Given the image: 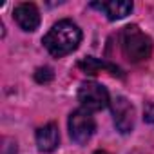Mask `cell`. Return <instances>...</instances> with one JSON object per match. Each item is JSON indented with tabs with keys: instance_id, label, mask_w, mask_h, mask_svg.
<instances>
[{
	"instance_id": "cell-1",
	"label": "cell",
	"mask_w": 154,
	"mask_h": 154,
	"mask_svg": "<svg viewBox=\"0 0 154 154\" xmlns=\"http://www.w3.org/2000/svg\"><path fill=\"white\" fill-rule=\"evenodd\" d=\"M80 42H82V31L72 20L56 22L42 40L45 49L56 58H62V56L72 53L80 45Z\"/></svg>"
},
{
	"instance_id": "cell-2",
	"label": "cell",
	"mask_w": 154,
	"mask_h": 154,
	"mask_svg": "<svg viewBox=\"0 0 154 154\" xmlns=\"http://www.w3.org/2000/svg\"><path fill=\"white\" fill-rule=\"evenodd\" d=\"M120 45L122 53L131 62H143L149 60L152 54V40L138 26H127L122 29Z\"/></svg>"
},
{
	"instance_id": "cell-3",
	"label": "cell",
	"mask_w": 154,
	"mask_h": 154,
	"mask_svg": "<svg viewBox=\"0 0 154 154\" xmlns=\"http://www.w3.org/2000/svg\"><path fill=\"white\" fill-rule=\"evenodd\" d=\"M94 131H96V123H94V118L91 116L89 111L76 109V111L71 112V116H69V134H71L72 141H76L78 145H84L93 138Z\"/></svg>"
},
{
	"instance_id": "cell-4",
	"label": "cell",
	"mask_w": 154,
	"mask_h": 154,
	"mask_svg": "<svg viewBox=\"0 0 154 154\" xmlns=\"http://www.w3.org/2000/svg\"><path fill=\"white\" fill-rule=\"evenodd\" d=\"M78 100L82 103V109H85L89 112L102 111L111 103L107 89L96 82H84L78 87Z\"/></svg>"
},
{
	"instance_id": "cell-5",
	"label": "cell",
	"mask_w": 154,
	"mask_h": 154,
	"mask_svg": "<svg viewBox=\"0 0 154 154\" xmlns=\"http://www.w3.org/2000/svg\"><path fill=\"white\" fill-rule=\"evenodd\" d=\"M111 109H112V118H114V125L122 134H127L134 129V107L131 105V102L125 96H116L111 102Z\"/></svg>"
},
{
	"instance_id": "cell-6",
	"label": "cell",
	"mask_w": 154,
	"mask_h": 154,
	"mask_svg": "<svg viewBox=\"0 0 154 154\" xmlns=\"http://www.w3.org/2000/svg\"><path fill=\"white\" fill-rule=\"evenodd\" d=\"M13 18L15 22L24 29V31H35L40 26V11L35 4L31 2H22L15 8L13 11Z\"/></svg>"
},
{
	"instance_id": "cell-7",
	"label": "cell",
	"mask_w": 154,
	"mask_h": 154,
	"mask_svg": "<svg viewBox=\"0 0 154 154\" xmlns=\"http://www.w3.org/2000/svg\"><path fill=\"white\" fill-rule=\"evenodd\" d=\"M60 143V132L56 123H45L36 131V145L40 152H53Z\"/></svg>"
},
{
	"instance_id": "cell-8",
	"label": "cell",
	"mask_w": 154,
	"mask_h": 154,
	"mask_svg": "<svg viewBox=\"0 0 154 154\" xmlns=\"http://www.w3.org/2000/svg\"><path fill=\"white\" fill-rule=\"evenodd\" d=\"M91 6L103 11L109 20L125 18L132 11V2H129V0H109V2H98V4H91Z\"/></svg>"
},
{
	"instance_id": "cell-9",
	"label": "cell",
	"mask_w": 154,
	"mask_h": 154,
	"mask_svg": "<svg viewBox=\"0 0 154 154\" xmlns=\"http://www.w3.org/2000/svg\"><path fill=\"white\" fill-rule=\"evenodd\" d=\"M78 67L89 74H98L100 71H109L111 74H122L120 69L109 62H103V60H98V58H93V56H87L84 60L78 62Z\"/></svg>"
},
{
	"instance_id": "cell-10",
	"label": "cell",
	"mask_w": 154,
	"mask_h": 154,
	"mask_svg": "<svg viewBox=\"0 0 154 154\" xmlns=\"http://www.w3.org/2000/svg\"><path fill=\"white\" fill-rule=\"evenodd\" d=\"M53 78H54V72H53L51 67H38L36 72H35V80H36L38 84H47V82H51Z\"/></svg>"
},
{
	"instance_id": "cell-11",
	"label": "cell",
	"mask_w": 154,
	"mask_h": 154,
	"mask_svg": "<svg viewBox=\"0 0 154 154\" xmlns=\"http://www.w3.org/2000/svg\"><path fill=\"white\" fill-rule=\"evenodd\" d=\"M145 120L147 122H150V123H154V103H149L147 107H145Z\"/></svg>"
},
{
	"instance_id": "cell-12",
	"label": "cell",
	"mask_w": 154,
	"mask_h": 154,
	"mask_svg": "<svg viewBox=\"0 0 154 154\" xmlns=\"http://www.w3.org/2000/svg\"><path fill=\"white\" fill-rule=\"evenodd\" d=\"M94 154H109V152H105V150H98V152H94Z\"/></svg>"
}]
</instances>
